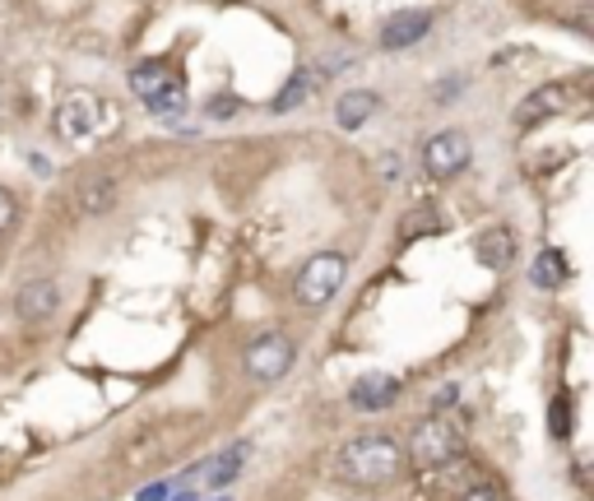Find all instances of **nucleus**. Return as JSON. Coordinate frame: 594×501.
<instances>
[{
  "mask_svg": "<svg viewBox=\"0 0 594 501\" xmlns=\"http://www.w3.org/2000/svg\"><path fill=\"white\" fill-rule=\"evenodd\" d=\"M330 474H335V483H344V488L376 492L405 474V446H399L391 431H362V437H348L335 451Z\"/></svg>",
  "mask_w": 594,
  "mask_h": 501,
  "instance_id": "f257e3e1",
  "label": "nucleus"
},
{
  "mask_svg": "<svg viewBox=\"0 0 594 501\" xmlns=\"http://www.w3.org/2000/svg\"><path fill=\"white\" fill-rule=\"evenodd\" d=\"M131 93L145 102L153 116H163L168 126H182L186 121V79L177 75L172 61H149L131 71Z\"/></svg>",
  "mask_w": 594,
  "mask_h": 501,
  "instance_id": "f03ea898",
  "label": "nucleus"
},
{
  "mask_svg": "<svg viewBox=\"0 0 594 501\" xmlns=\"http://www.w3.org/2000/svg\"><path fill=\"white\" fill-rule=\"evenodd\" d=\"M348 279V255L344 251H317L307 255V265L297 270V306L302 311H325V302H335V292Z\"/></svg>",
  "mask_w": 594,
  "mask_h": 501,
  "instance_id": "7ed1b4c3",
  "label": "nucleus"
},
{
  "mask_svg": "<svg viewBox=\"0 0 594 501\" xmlns=\"http://www.w3.org/2000/svg\"><path fill=\"white\" fill-rule=\"evenodd\" d=\"M465 451V431L456 418H442V413H432L423 418L413 431H409V446H405V460H413L418 469H436V464L456 460Z\"/></svg>",
  "mask_w": 594,
  "mask_h": 501,
  "instance_id": "20e7f679",
  "label": "nucleus"
},
{
  "mask_svg": "<svg viewBox=\"0 0 594 501\" xmlns=\"http://www.w3.org/2000/svg\"><path fill=\"white\" fill-rule=\"evenodd\" d=\"M293 358H297L293 339L284 330H265V335H256L247 349H242V372H247L251 381H260V386H274V381H284V376H288Z\"/></svg>",
  "mask_w": 594,
  "mask_h": 501,
  "instance_id": "39448f33",
  "label": "nucleus"
},
{
  "mask_svg": "<svg viewBox=\"0 0 594 501\" xmlns=\"http://www.w3.org/2000/svg\"><path fill=\"white\" fill-rule=\"evenodd\" d=\"M469 159H474V145H469V135L465 130H436L432 140L423 145V167H428V177L436 181H450V177H460V172L469 167Z\"/></svg>",
  "mask_w": 594,
  "mask_h": 501,
  "instance_id": "423d86ee",
  "label": "nucleus"
},
{
  "mask_svg": "<svg viewBox=\"0 0 594 501\" xmlns=\"http://www.w3.org/2000/svg\"><path fill=\"white\" fill-rule=\"evenodd\" d=\"M108 121V108L89 93V89H75V93H65L61 98V108H57V135L61 140H89V135Z\"/></svg>",
  "mask_w": 594,
  "mask_h": 501,
  "instance_id": "0eeeda50",
  "label": "nucleus"
},
{
  "mask_svg": "<svg viewBox=\"0 0 594 501\" xmlns=\"http://www.w3.org/2000/svg\"><path fill=\"white\" fill-rule=\"evenodd\" d=\"M432 28V10H395L386 24H381V51H405L418 47Z\"/></svg>",
  "mask_w": 594,
  "mask_h": 501,
  "instance_id": "6e6552de",
  "label": "nucleus"
},
{
  "mask_svg": "<svg viewBox=\"0 0 594 501\" xmlns=\"http://www.w3.org/2000/svg\"><path fill=\"white\" fill-rule=\"evenodd\" d=\"M57 306H61V288L57 279H28L20 292H14V316L20 321H51L57 316Z\"/></svg>",
  "mask_w": 594,
  "mask_h": 501,
  "instance_id": "1a4fd4ad",
  "label": "nucleus"
},
{
  "mask_svg": "<svg viewBox=\"0 0 594 501\" xmlns=\"http://www.w3.org/2000/svg\"><path fill=\"white\" fill-rule=\"evenodd\" d=\"M567 84H539V89L530 98H520L516 108V126H544V121H553L557 112H567Z\"/></svg>",
  "mask_w": 594,
  "mask_h": 501,
  "instance_id": "9d476101",
  "label": "nucleus"
},
{
  "mask_svg": "<svg viewBox=\"0 0 594 501\" xmlns=\"http://www.w3.org/2000/svg\"><path fill=\"white\" fill-rule=\"evenodd\" d=\"M474 255L483 261V270H511L516 265V233L502 228V223H493V228H483L479 241H474Z\"/></svg>",
  "mask_w": 594,
  "mask_h": 501,
  "instance_id": "9b49d317",
  "label": "nucleus"
},
{
  "mask_svg": "<svg viewBox=\"0 0 594 501\" xmlns=\"http://www.w3.org/2000/svg\"><path fill=\"white\" fill-rule=\"evenodd\" d=\"M376 108H381V98H376L372 89H348V93H339V102H335L339 130H358L362 121H372Z\"/></svg>",
  "mask_w": 594,
  "mask_h": 501,
  "instance_id": "f8f14e48",
  "label": "nucleus"
},
{
  "mask_svg": "<svg viewBox=\"0 0 594 501\" xmlns=\"http://www.w3.org/2000/svg\"><path fill=\"white\" fill-rule=\"evenodd\" d=\"M395 394H399V381H395V376H362V381L348 390V400H354L358 409H386Z\"/></svg>",
  "mask_w": 594,
  "mask_h": 501,
  "instance_id": "ddd939ff",
  "label": "nucleus"
},
{
  "mask_svg": "<svg viewBox=\"0 0 594 501\" xmlns=\"http://www.w3.org/2000/svg\"><path fill=\"white\" fill-rule=\"evenodd\" d=\"M75 204H79V214H89V218H94V214H108L112 204H116V181H112V177H94V181H84Z\"/></svg>",
  "mask_w": 594,
  "mask_h": 501,
  "instance_id": "4468645a",
  "label": "nucleus"
},
{
  "mask_svg": "<svg viewBox=\"0 0 594 501\" xmlns=\"http://www.w3.org/2000/svg\"><path fill=\"white\" fill-rule=\"evenodd\" d=\"M247 455H251V441H237L233 451H223L219 460H209L200 474L209 478V488H223V483H233V474L242 469V464H247Z\"/></svg>",
  "mask_w": 594,
  "mask_h": 501,
  "instance_id": "2eb2a0df",
  "label": "nucleus"
},
{
  "mask_svg": "<svg viewBox=\"0 0 594 501\" xmlns=\"http://www.w3.org/2000/svg\"><path fill=\"white\" fill-rule=\"evenodd\" d=\"M567 274H571V270H567V255H562V251H553V247H548V251H539V255H534V270H530L534 288H562V284H567Z\"/></svg>",
  "mask_w": 594,
  "mask_h": 501,
  "instance_id": "dca6fc26",
  "label": "nucleus"
},
{
  "mask_svg": "<svg viewBox=\"0 0 594 501\" xmlns=\"http://www.w3.org/2000/svg\"><path fill=\"white\" fill-rule=\"evenodd\" d=\"M311 89H317V71H297L284 89H279L274 98V112H293V108H302V102L311 98Z\"/></svg>",
  "mask_w": 594,
  "mask_h": 501,
  "instance_id": "f3484780",
  "label": "nucleus"
},
{
  "mask_svg": "<svg viewBox=\"0 0 594 501\" xmlns=\"http://www.w3.org/2000/svg\"><path fill=\"white\" fill-rule=\"evenodd\" d=\"M14 223H20V200H14L10 186H0V237H5Z\"/></svg>",
  "mask_w": 594,
  "mask_h": 501,
  "instance_id": "a211bd4d",
  "label": "nucleus"
},
{
  "mask_svg": "<svg viewBox=\"0 0 594 501\" xmlns=\"http://www.w3.org/2000/svg\"><path fill=\"white\" fill-rule=\"evenodd\" d=\"M548 413H553L548 431H553L557 441H567V437H571V404H567V400H553V409H548Z\"/></svg>",
  "mask_w": 594,
  "mask_h": 501,
  "instance_id": "6ab92c4d",
  "label": "nucleus"
},
{
  "mask_svg": "<svg viewBox=\"0 0 594 501\" xmlns=\"http://www.w3.org/2000/svg\"><path fill=\"white\" fill-rule=\"evenodd\" d=\"M450 501H506V497L493 488V483H483V478H479V483H469V488H465V492H456Z\"/></svg>",
  "mask_w": 594,
  "mask_h": 501,
  "instance_id": "aec40b11",
  "label": "nucleus"
},
{
  "mask_svg": "<svg viewBox=\"0 0 594 501\" xmlns=\"http://www.w3.org/2000/svg\"><path fill=\"white\" fill-rule=\"evenodd\" d=\"M237 108H242V102H237V98H223V93H214V98H209V102H205V112H209V116H214V121H219V116H233Z\"/></svg>",
  "mask_w": 594,
  "mask_h": 501,
  "instance_id": "412c9836",
  "label": "nucleus"
},
{
  "mask_svg": "<svg viewBox=\"0 0 594 501\" xmlns=\"http://www.w3.org/2000/svg\"><path fill=\"white\" fill-rule=\"evenodd\" d=\"M172 488H168V483H153V488H145V492H139V501H163Z\"/></svg>",
  "mask_w": 594,
  "mask_h": 501,
  "instance_id": "4be33fe9",
  "label": "nucleus"
},
{
  "mask_svg": "<svg viewBox=\"0 0 594 501\" xmlns=\"http://www.w3.org/2000/svg\"><path fill=\"white\" fill-rule=\"evenodd\" d=\"M446 404H456V386H446L442 394H436V409H446Z\"/></svg>",
  "mask_w": 594,
  "mask_h": 501,
  "instance_id": "5701e85b",
  "label": "nucleus"
},
{
  "mask_svg": "<svg viewBox=\"0 0 594 501\" xmlns=\"http://www.w3.org/2000/svg\"><path fill=\"white\" fill-rule=\"evenodd\" d=\"M5 116H10V108H5V93H0V126H5Z\"/></svg>",
  "mask_w": 594,
  "mask_h": 501,
  "instance_id": "b1692460",
  "label": "nucleus"
},
{
  "mask_svg": "<svg viewBox=\"0 0 594 501\" xmlns=\"http://www.w3.org/2000/svg\"><path fill=\"white\" fill-rule=\"evenodd\" d=\"M177 501H196V497H177Z\"/></svg>",
  "mask_w": 594,
  "mask_h": 501,
  "instance_id": "393cba45",
  "label": "nucleus"
}]
</instances>
